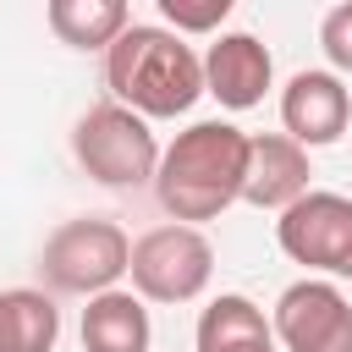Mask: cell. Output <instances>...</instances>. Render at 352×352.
<instances>
[{"instance_id": "5bb4252c", "label": "cell", "mask_w": 352, "mask_h": 352, "mask_svg": "<svg viewBox=\"0 0 352 352\" xmlns=\"http://www.w3.org/2000/svg\"><path fill=\"white\" fill-rule=\"evenodd\" d=\"M55 336H60V308L44 292L33 286L0 292V352H55Z\"/></svg>"}, {"instance_id": "30bf717a", "label": "cell", "mask_w": 352, "mask_h": 352, "mask_svg": "<svg viewBox=\"0 0 352 352\" xmlns=\"http://www.w3.org/2000/svg\"><path fill=\"white\" fill-rule=\"evenodd\" d=\"M275 60L253 33H220L204 55V94H214L226 110H253L270 94Z\"/></svg>"}, {"instance_id": "9a60e30c", "label": "cell", "mask_w": 352, "mask_h": 352, "mask_svg": "<svg viewBox=\"0 0 352 352\" xmlns=\"http://www.w3.org/2000/svg\"><path fill=\"white\" fill-rule=\"evenodd\" d=\"M160 16L170 22V33H214L231 16V0H160Z\"/></svg>"}, {"instance_id": "8fae6325", "label": "cell", "mask_w": 352, "mask_h": 352, "mask_svg": "<svg viewBox=\"0 0 352 352\" xmlns=\"http://www.w3.org/2000/svg\"><path fill=\"white\" fill-rule=\"evenodd\" d=\"M192 346L198 352H275V330L264 319V308L242 292H220L204 314H198V330H192Z\"/></svg>"}, {"instance_id": "3957f363", "label": "cell", "mask_w": 352, "mask_h": 352, "mask_svg": "<svg viewBox=\"0 0 352 352\" xmlns=\"http://www.w3.org/2000/svg\"><path fill=\"white\" fill-rule=\"evenodd\" d=\"M72 154L77 165L99 182V187H143L160 176V138L148 132V121L126 104H94L77 116L72 126Z\"/></svg>"}, {"instance_id": "8992f818", "label": "cell", "mask_w": 352, "mask_h": 352, "mask_svg": "<svg viewBox=\"0 0 352 352\" xmlns=\"http://www.w3.org/2000/svg\"><path fill=\"white\" fill-rule=\"evenodd\" d=\"M275 242L292 264L352 280V198L341 192H302L280 220H275Z\"/></svg>"}, {"instance_id": "7c38bea8", "label": "cell", "mask_w": 352, "mask_h": 352, "mask_svg": "<svg viewBox=\"0 0 352 352\" xmlns=\"http://www.w3.org/2000/svg\"><path fill=\"white\" fill-rule=\"evenodd\" d=\"M154 346V324L138 292H104L88 297L82 308V352H148Z\"/></svg>"}, {"instance_id": "52a82bcc", "label": "cell", "mask_w": 352, "mask_h": 352, "mask_svg": "<svg viewBox=\"0 0 352 352\" xmlns=\"http://www.w3.org/2000/svg\"><path fill=\"white\" fill-rule=\"evenodd\" d=\"M280 352H352V302L336 280H292L270 314Z\"/></svg>"}, {"instance_id": "4fadbf2b", "label": "cell", "mask_w": 352, "mask_h": 352, "mask_svg": "<svg viewBox=\"0 0 352 352\" xmlns=\"http://www.w3.org/2000/svg\"><path fill=\"white\" fill-rule=\"evenodd\" d=\"M44 22L72 50H110L132 28V11H126V0H50Z\"/></svg>"}, {"instance_id": "7a4b0ae2", "label": "cell", "mask_w": 352, "mask_h": 352, "mask_svg": "<svg viewBox=\"0 0 352 352\" xmlns=\"http://www.w3.org/2000/svg\"><path fill=\"white\" fill-rule=\"evenodd\" d=\"M104 82H110L116 104L138 110L143 121H165V116H187L198 104V94H204V60L170 28L132 22L104 50Z\"/></svg>"}, {"instance_id": "5b68a950", "label": "cell", "mask_w": 352, "mask_h": 352, "mask_svg": "<svg viewBox=\"0 0 352 352\" xmlns=\"http://www.w3.org/2000/svg\"><path fill=\"white\" fill-rule=\"evenodd\" d=\"M132 292L143 302H192L214 275V248L198 226H154L132 242Z\"/></svg>"}, {"instance_id": "277c9868", "label": "cell", "mask_w": 352, "mask_h": 352, "mask_svg": "<svg viewBox=\"0 0 352 352\" xmlns=\"http://www.w3.org/2000/svg\"><path fill=\"white\" fill-rule=\"evenodd\" d=\"M132 264V242L116 220H99V214H82V220H66L50 231L44 253H38V270L50 280V292H72V297H104L116 292V280L126 275Z\"/></svg>"}, {"instance_id": "2e32d148", "label": "cell", "mask_w": 352, "mask_h": 352, "mask_svg": "<svg viewBox=\"0 0 352 352\" xmlns=\"http://www.w3.org/2000/svg\"><path fill=\"white\" fill-rule=\"evenodd\" d=\"M319 50H324V60H330V72L341 77H352V0H341V6H330L324 11V22H319Z\"/></svg>"}, {"instance_id": "9c48e42d", "label": "cell", "mask_w": 352, "mask_h": 352, "mask_svg": "<svg viewBox=\"0 0 352 352\" xmlns=\"http://www.w3.org/2000/svg\"><path fill=\"white\" fill-rule=\"evenodd\" d=\"M308 148H297L286 132H258L248 138V170H242V204L286 214L308 187Z\"/></svg>"}, {"instance_id": "6da1fadb", "label": "cell", "mask_w": 352, "mask_h": 352, "mask_svg": "<svg viewBox=\"0 0 352 352\" xmlns=\"http://www.w3.org/2000/svg\"><path fill=\"white\" fill-rule=\"evenodd\" d=\"M248 138L231 121H192L187 132H176V143L160 154V209L176 226H198V220H220L236 198H242V170H248Z\"/></svg>"}, {"instance_id": "ba28073f", "label": "cell", "mask_w": 352, "mask_h": 352, "mask_svg": "<svg viewBox=\"0 0 352 352\" xmlns=\"http://www.w3.org/2000/svg\"><path fill=\"white\" fill-rule=\"evenodd\" d=\"M352 121V88L336 72H297L280 88V126L297 148H330Z\"/></svg>"}]
</instances>
